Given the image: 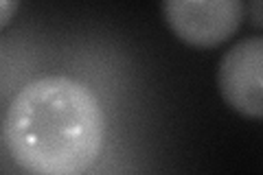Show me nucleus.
I'll return each instance as SVG.
<instances>
[{
  "instance_id": "7ed1b4c3",
  "label": "nucleus",
  "mask_w": 263,
  "mask_h": 175,
  "mask_svg": "<svg viewBox=\"0 0 263 175\" xmlns=\"http://www.w3.org/2000/svg\"><path fill=\"white\" fill-rule=\"evenodd\" d=\"M224 103L246 119H263V35L235 42L217 66Z\"/></svg>"
},
{
  "instance_id": "f03ea898",
  "label": "nucleus",
  "mask_w": 263,
  "mask_h": 175,
  "mask_svg": "<svg viewBox=\"0 0 263 175\" xmlns=\"http://www.w3.org/2000/svg\"><path fill=\"white\" fill-rule=\"evenodd\" d=\"M171 33L195 48H215L239 31L241 0H164L160 5Z\"/></svg>"
},
{
  "instance_id": "39448f33",
  "label": "nucleus",
  "mask_w": 263,
  "mask_h": 175,
  "mask_svg": "<svg viewBox=\"0 0 263 175\" xmlns=\"http://www.w3.org/2000/svg\"><path fill=\"white\" fill-rule=\"evenodd\" d=\"M18 3H11V0H3L0 3V27H7L9 24V20H11V15H13V11H18Z\"/></svg>"
},
{
  "instance_id": "20e7f679",
  "label": "nucleus",
  "mask_w": 263,
  "mask_h": 175,
  "mask_svg": "<svg viewBox=\"0 0 263 175\" xmlns=\"http://www.w3.org/2000/svg\"><path fill=\"white\" fill-rule=\"evenodd\" d=\"M246 13H248L250 22L257 29H263V0H252L246 5Z\"/></svg>"
},
{
  "instance_id": "f257e3e1",
  "label": "nucleus",
  "mask_w": 263,
  "mask_h": 175,
  "mask_svg": "<svg viewBox=\"0 0 263 175\" xmlns=\"http://www.w3.org/2000/svg\"><path fill=\"white\" fill-rule=\"evenodd\" d=\"M3 138L13 162L31 175H79L103 151L105 112L86 83L46 74L11 99Z\"/></svg>"
}]
</instances>
